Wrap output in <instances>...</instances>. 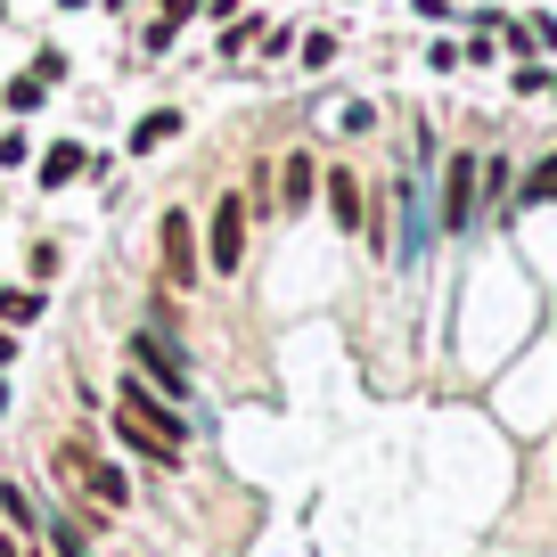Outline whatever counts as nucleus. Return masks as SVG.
Returning <instances> with one entry per match:
<instances>
[{
    "mask_svg": "<svg viewBox=\"0 0 557 557\" xmlns=\"http://www.w3.org/2000/svg\"><path fill=\"white\" fill-rule=\"evenodd\" d=\"M123 352H132V369L157 385L164 401H181V410L197 401V361H189V345H181V329H157V320H139V329L123 336Z\"/></svg>",
    "mask_w": 557,
    "mask_h": 557,
    "instance_id": "obj_1",
    "label": "nucleus"
},
{
    "mask_svg": "<svg viewBox=\"0 0 557 557\" xmlns=\"http://www.w3.org/2000/svg\"><path fill=\"white\" fill-rule=\"evenodd\" d=\"M475 173H484V148H468V139H459L451 157H443V173H435V230H443V238H468V230L484 222Z\"/></svg>",
    "mask_w": 557,
    "mask_h": 557,
    "instance_id": "obj_2",
    "label": "nucleus"
},
{
    "mask_svg": "<svg viewBox=\"0 0 557 557\" xmlns=\"http://www.w3.org/2000/svg\"><path fill=\"white\" fill-rule=\"evenodd\" d=\"M157 262H164V287H173V296L206 287V246H197V213L189 206L157 213Z\"/></svg>",
    "mask_w": 557,
    "mask_h": 557,
    "instance_id": "obj_3",
    "label": "nucleus"
},
{
    "mask_svg": "<svg viewBox=\"0 0 557 557\" xmlns=\"http://www.w3.org/2000/svg\"><path fill=\"white\" fill-rule=\"evenodd\" d=\"M246 238H255V213H246V189H222L206 213V271L213 278H238L246 271Z\"/></svg>",
    "mask_w": 557,
    "mask_h": 557,
    "instance_id": "obj_4",
    "label": "nucleus"
},
{
    "mask_svg": "<svg viewBox=\"0 0 557 557\" xmlns=\"http://www.w3.org/2000/svg\"><path fill=\"white\" fill-rule=\"evenodd\" d=\"M115 410L132 418V426H148V435H157V443H173V451H189V435H197V426H189V410H181V401H164L157 385L139 377V369H132V377H123Z\"/></svg>",
    "mask_w": 557,
    "mask_h": 557,
    "instance_id": "obj_5",
    "label": "nucleus"
},
{
    "mask_svg": "<svg viewBox=\"0 0 557 557\" xmlns=\"http://www.w3.org/2000/svg\"><path fill=\"white\" fill-rule=\"evenodd\" d=\"M385 197L401 206V238H394V262H401V271H418V262H426V238H435V213H426V173H401Z\"/></svg>",
    "mask_w": 557,
    "mask_h": 557,
    "instance_id": "obj_6",
    "label": "nucleus"
},
{
    "mask_svg": "<svg viewBox=\"0 0 557 557\" xmlns=\"http://www.w3.org/2000/svg\"><path fill=\"white\" fill-rule=\"evenodd\" d=\"M320 206H329V222L345 230V238H361V222H369V173H352L345 157L320 164Z\"/></svg>",
    "mask_w": 557,
    "mask_h": 557,
    "instance_id": "obj_7",
    "label": "nucleus"
},
{
    "mask_svg": "<svg viewBox=\"0 0 557 557\" xmlns=\"http://www.w3.org/2000/svg\"><path fill=\"white\" fill-rule=\"evenodd\" d=\"M271 197H278V213H304V206H320V148H287L278 157V181H271Z\"/></svg>",
    "mask_w": 557,
    "mask_h": 557,
    "instance_id": "obj_8",
    "label": "nucleus"
},
{
    "mask_svg": "<svg viewBox=\"0 0 557 557\" xmlns=\"http://www.w3.org/2000/svg\"><path fill=\"white\" fill-rule=\"evenodd\" d=\"M74 181H90V148L83 139H50V148H34V189H74Z\"/></svg>",
    "mask_w": 557,
    "mask_h": 557,
    "instance_id": "obj_9",
    "label": "nucleus"
},
{
    "mask_svg": "<svg viewBox=\"0 0 557 557\" xmlns=\"http://www.w3.org/2000/svg\"><path fill=\"white\" fill-rule=\"evenodd\" d=\"M475 197H484V222H508V213H517V157H508V148H492V157H484Z\"/></svg>",
    "mask_w": 557,
    "mask_h": 557,
    "instance_id": "obj_10",
    "label": "nucleus"
},
{
    "mask_svg": "<svg viewBox=\"0 0 557 557\" xmlns=\"http://www.w3.org/2000/svg\"><path fill=\"white\" fill-rule=\"evenodd\" d=\"M74 484H83L99 508H132V475H123L115 459H99V451H83V475H74Z\"/></svg>",
    "mask_w": 557,
    "mask_h": 557,
    "instance_id": "obj_11",
    "label": "nucleus"
},
{
    "mask_svg": "<svg viewBox=\"0 0 557 557\" xmlns=\"http://www.w3.org/2000/svg\"><path fill=\"white\" fill-rule=\"evenodd\" d=\"M181 132H189V115H181V107H148V115L132 123V139H123V148H132V157H157V148H173Z\"/></svg>",
    "mask_w": 557,
    "mask_h": 557,
    "instance_id": "obj_12",
    "label": "nucleus"
},
{
    "mask_svg": "<svg viewBox=\"0 0 557 557\" xmlns=\"http://www.w3.org/2000/svg\"><path fill=\"white\" fill-rule=\"evenodd\" d=\"M508 50H517V58H557V17H549V9H524V17H508Z\"/></svg>",
    "mask_w": 557,
    "mask_h": 557,
    "instance_id": "obj_13",
    "label": "nucleus"
},
{
    "mask_svg": "<svg viewBox=\"0 0 557 557\" xmlns=\"http://www.w3.org/2000/svg\"><path fill=\"white\" fill-rule=\"evenodd\" d=\"M517 206H557V148H541L533 164H517Z\"/></svg>",
    "mask_w": 557,
    "mask_h": 557,
    "instance_id": "obj_14",
    "label": "nucleus"
},
{
    "mask_svg": "<svg viewBox=\"0 0 557 557\" xmlns=\"http://www.w3.org/2000/svg\"><path fill=\"white\" fill-rule=\"evenodd\" d=\"M41 107H50V83H41L34 66L0 83V115H9V123H17V115H41Z\"/></svg>",
    "mask_w": 557,
    "mask_h": 557,
    "instance_id": "obj_15",
    "label": "nucleus"
},
{
    "mask_svg": "<svg viewBox=\"0 0 557 557\" xmlns=\"http://www.w3.org/2000/svg\"><path fill=\"white\" fill-rule=\"evenodd\" d=\"M107 426H115V443H123V451H132V459H148V468H181V451H173V443H157V435H148V426H132V418H107Z\"/></svg>",
    "mask_w": 557,
    "mask_h": 557,
    "instance_id": "obj_16",
    "label": "nucleus"
},
{
    "mask_svg": "<svg viewBox=\"0 0 557 557\" xmlns=\"http://www.w3.org/2000/svg\"><path fill=\"white\" fill-rule=\"evenodd\" d=\"M41 312H50V296H41V287H34V278H25V287H9V278H0V320H9V329H34V320Z\"/></svg>",
    "mask_w": 557,
    "mask_h": 557,
    "instance_id": "obj_17",
    "label": "nucleus"
},
{
    "mask_svg": "<svg viewBox=\"0 0 557 557\" xmlns=\"http://www.w3.org/2000/svg\"><path fill=\"white\" fill-rule=\"evenodd\" d=\"M0 517H9V533L41 541V508H34V492H25V484H9V475H0Z\"/></svg>",
    "mask_w": 557,
    "mask_h": 557,
    "instance_id": "obj_18",
    "label": "nucleus"
},
{
    "mask_svg": "<svg viewBox=\"0 0 557 557\" xmlns=\"http://www.w3.org/2000/svg\"><path fill=\"white\" fill-rule=\"evenodd\" d=\"M41 549L50 557H90V533L74 517H41Z\"/></svg>",
    "mask_w": 557,
    "mask_h": 557,
    "instance_id": "obj_19",
    "label": "nucleus"
},
{
    "mask_svg": "<svg viewBox=\"0 0 557 557\" xmlns=\"http://www.w3.org/2000/svg\"><path fill=\"white\" fill-rule=\"evenodd\" d=\"M508 99H549V58H517L508 66Z\"/></svg>",
    "mask_w": 557,
    "mask_h": 557,
    "instance_id": "obj_20",
    "label": "nucleus"
},
{
    "mask_svg": "<svg viewBox=\"0 0 557 557\" xmlns=\"http://www.w3.org/2000/svg\"><path fill=\"white\" fill-rule=\"evenodd\" d=\"M262 25H271V17H222V50H213V58H246L262 41Z\"/></svg>",
    "mask_w": 557,
    "mask_h": 557,
    "instance_id": "obj_21",
    "label": "nucleus"
},
{
    "mask_svg": "<svg viewBox=\"0 0 557 557\" xmlns=\"http://www.w3.org/2000/svg\"><path fill=\"white\" fill-rule=\"evenodd\" d=\"M173 41H181L173 17H148V25H139V58H148V66H164V58H173Z\"/></svg>",
    "mask_w": 557,
    "mask_h": 557,
    "instance_id": "obj_22",
    "label": "nucleus"
},
{
    "mask_svg": "<svg viewBox=\"0 0 557 557\" xmlns=\"http://www.w3.org/2000/svg\"><path fill=\"white\" fill-rule=\"evenodd\" d=\"M58 262H66V246H58V238H34V246H25V278H34V287H50Z\"/></svg>",
    "mask_w": 557,
    "mask_h": 557,
    "instance_id": "obj_23",
    "label": "nucleus"
},
{
    "mask_svg": "<svg viewBox=\"0 0 557 557\" xmlns=\"http://www.w3.org/2000/svg\"><path fill=\"white\" fill-rule=\"evenodd\" d=\"M336 50H345V41H336L329 25H312V34H304V74H329V66H336Z\"/></svg>",
    "mask_w": 557,
    "mask_h": 557,
    "instance_id": "obj_24",
    "label": "nucleus"
},
{
    "mask_svg": "<svg viewBox=\"0 0 557 557\" xmlns=\"http://www.w3.org/2000/svg\"><path fill=\"white\" fill-rule=\"evenodd\" d=\"M17 164H34V132H25V123H0V173H17Z\"/></svg>",
    "mask_w": 557,
    "mask_h": 557,
    "instance_id": "obj_25",
    "label": "nucleus"
},
{
    "mask_svg": "<svg viewBox=\"0 0 557 557\" xmlns=\"http://www.w3.org/2000/svg\"><path fill=\"white\" fill-rule=\"evenodd\" d=\"M459 66H468L459 34H435V41H426V74H459Z\"/></svg>",
    "mask_w": 557,
    "mask_h": 557,
    "instance_id": "obj_26",
    "label": "nucleus"
},
{
    "mask_svg": "<svg viewBox=\"0 0 557 557\" xmlns=\"http://www.w3.org/2000/svg\"><path fill=\"white\" fill-rule=\"evenodd\" d=\"M34 74H41V83L58 90V83H66V74H74V58H66V50H34Z\"/></svg>",
    "mask_w": 557,
    "mask_h": 557,
    "instance_id": "obj_27",
    "label": "nucleus"
},
{
    "mask_svg": "<svg viewBox=\"0 0 557 557\" xmlns=\"http://www.w3.org/2000/svg\"><path fill=\"white\" fill-rule=\"evenodd\" d=\"M157 17H173V25H197V17H206V0H157Z\"/></svg>",
    "mask_w": 557,
    "mask_h": 557,
    "instance_id": "obj_28",
    "label": "nucleus"
},
{
    "mask_svg": "<svg viewBox=\"0 0 557 557\" xmlns=\"http://www.w3.org/2000/svg\"><path fill=\"white\" fill-rule=\"evenodd\" d=\"M410 9H418L426 25H451V17H459V0H410Z\"/></svg>",
    "mask_w": 557,
    "mask_h": 557,
    "instance_id": "obj_29",
    "label": "nucleus"
},
{
    "mask_svg": "<svg viewBox=\"0 0 557 557\" xmlns=\"http://www.w3.org/2000/svg\"><path fill=\"white\" fill-rule=\"evenodd\" d=\"M0 369H17V329L0 320Z\"/></svg>",
    "mask_w": 557,
    "mask_h": 557,
    "instance_id": "obj_30",
    "label": "nucleus"
},
{
    "mask_svg": "<svg viewBox=\"0 0 557 557\" xmlns=\"http://www.w3.org/2000/svg\"><path fill=\"white\" fill-rule=\"evenodd\" d=\"M0 418H9V369H0Z\"/></svg>",
    "mask_w": 557,
    "mask_h": 557,
    "instance_id": "obj_31",
    "label": "nucleus"
},
{
    "mask_svg": "<svg viewBox=\"0 0 557 557\" xmlns=\"http://www.w3.org/2000/svg\"><path fill=\"white\" fill-rule=\"evenodd\" d=\"M0 557H25V541H0Z\"/></svg>",
    "mask_w": 557,
    "mask_h": 557,
    "instance_id": "obj_32",
    "label": "nucleus"
},
{
    "mask_svg": "<svg viewBox=\"0 0 557 557\" xmlns=\"http://www.w3.org/2000/svg\"><path fill=\"white\" fill-rule=\"evenodd\" d=\"M58 9H66V17H74V9H90V0H58Z\"/></svg>",
    "mask_w": 557,
    "mask_h": 557,
    "instance_id": "obj_33",
    "label": "nucleus"
},
{
    "mask_svg": "<svg viewBox=\"0 0 557 557\" xmlns=\"http://www.w3.org/2000/svg\"><path fill=\"white\" fill-rule=\"evenodd\" d=\"M25 557H50V549H34V541H25Z\"/></svg>",
    "mask_w": 557,
    "mask_h": 557,
    "instance_id": "obj_34",
    "label": "nucleus"
},
{
    "mask_svg": "<svg viewBox=\"0 0 557 557\" xmlns=\"http://www.w3.org/2000/svg\"><path fill=\"white\" fill-rule=\"evenodd\" d=\"M549 99H557V74H549Z\"/></svg>",
    "mask_w": 557,
    "mask_h": 557,
    "instance_id": "obj_35",
    "label": "nucleus"
},
{
    "mask_svg": "<svg viewBox=\"0 0 557 557\" xmlns=\"http://www.w3.org/2000/svg\"><path fill=\"white\" fill-rule=\"evenodd\" d=\"M0 17H9V0H0Z\"/></svg>",
    "mask_w": 557,
    "mask_h": 557,
    "instance_id": "obj_36",
    "label": "nucleus"
},
{
    "mask_svg": "<svg viewBox=\"0 0 557 557\" xmlns=\"http://www.w3.org/2000/svg\"><path fill=\"white\" fill-rule=\"evenodd\" d=\"M0 66H9V50H0Z\"/></svg>",
    "mask_w": 557,
    "mask_h": 557,
    "instance_id": "obj_37",
    "label": "nucleus"
},
{
    "mask_svg": "<svg viewBox=\"0 0 557 557\" xmlns=\"http://www.w3.org/2000/svg\"><path fill=\"white\" fill-rule=\"evenodd\" d=\"M459 9H468V0H459Z\"/></svg>",
    "mask_w": 557,
    "mask_h": 557,
    "instance_id": "obj_38",
    "label": "nucleus"
},
{
    "mask_svg": "<svg viewBox=\"0 0 557 557\" xmlns=\"http://www.w3.org/2000/svg\"><path fill=\"white\" fill-rule=\"evenodd\" d=\"M0 181H9V173H0Z\"/></svg>",
    "mask_w": 557,
    "mask_h": 557,
    "instance_id": "obj_39",
    "label": "nucleus"
},
{
    "mask_svg": "<svg viewBox=\"0 0 557 557\" xmlns=\"http://www.w3.org/2000/svg\"><path fill=\"white\" fill-rule=\"evenodd\" d=\"M345 9H352V0H345Z\"/></svg>",
    "mask_w": 557,
    "mask_h": 557,
    "instance_id": "obj_40",
    "label": "nucleus"
}]
</instances>
